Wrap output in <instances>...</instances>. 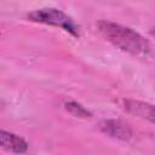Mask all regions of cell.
Wrapping results in <instances>:
<instances>
[{
    "label": "cell",
    "mask_w": 155,
    "mask_h": 155,
    "mask_svg": "<svg viewBox=\"0 0 155 155\" xmlns=\"http://www.w3.org/2000/svg\"><path fill=\"white\" fill-rule=\"evenodd\" d=\"M97 28L107 41L126 53L138 57H144L150 53V42L132 28L104 19L97 22Z\"/></svg>",
    "instance_id": "1"
},
{
    "label": "cell",
    "mask_w": 155,
    "mask_h": 155,
    "mask_svg": "<svg viewBox=\"0 0 155 155\" xmlns=\"http://www.w3.org/2000/svg\"><path fill=\"white\" fill-rule=\"evenodd\" d=\"M28 21H31L34 23H41L51 27H57L67 31L74 38L80 36V27L79 24L68 16L64 11L54 7H44V8H36L30 11L27 15Z\"/></svg>",
    "instance_id": "2"
},
{
    "label": "cell",
    "mask_w": 155,
    "mask_h": 155,
    "mask_svg": "<svg viewBox=\"0 0 155 155\" xmlns=\"http://www.w3.org/2000/svg\"><path fill=\"white\" fill-rule=\"evenodd\" d=\"M121 108L139 119L147 120L155 125V105L148 102L138 101V99H121L120 102Z\"/></svg>",
    "instance_id": "3"
},
{
    "label": "cell",
    "mask_w": 155,
    "mask_h": 155,
    "mask_svg": "<svg viewBox=\"0 0 155 155\" xmlns=\"http://www.w3.org/2000/svg\"><path fill=\"white\" fill-rule=\"evenodd\" d=\"M99 128L104 134H107L111 138L119 139V140L127 142L132 138L131 127L120 120H115V119L103 120L99 124Z\"/></svg>",
    "instance_id": "4"
},
{
    "label": "cell",
    "mask_w": 155,
    "mask_h": 155,
    "mask_svg": "<svg viewBox=\"0 0 155 155\" xmlns=\"http://www.w3.org/2000/svg\"><path fill=\"white\" fill-rule=\"evenodd\" d=\"M0 144L4 150L13 154H24L28 150V143L22 137L5 130H1Z\"/></svg>",
    "instance_id": "5"
},
{
    "label": "cell",
    "mask_w": 155,
    "mask_h": 155,
    "mask_svg": "<svg viewBox=\"0 0 155 155\" xmlns=\"http://www.w3.org/2000/svg\"><path fill=\"white\" fill-rule=\"evenodd\" d=\"M64 109L73 115L74 117H79V119H90L92 117V113L85 108L82 104L75 102V101H69L67 103H64Z\"/></svg>",
    "instance_id": "6"
},
{
    "label": "cell",
    "mask_w": 155,
    "mask_h": 155,
    "mask_svg": "<svg viewBox=\"0 0 155 155\" xmlns=\"http://www.w3.org/2000/svg\"><path fill=\"white\" fill-rule=\"evenodd\" d=\"M149 34H150L153 38H155V27H153V28L149 30Z\"/></svg>",
    "instance_id": "7"
}]
</instances>
